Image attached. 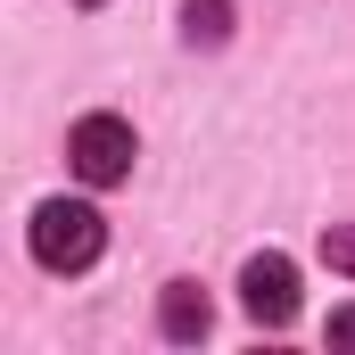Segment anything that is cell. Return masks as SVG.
Listing matches in <instances>:
<instances>
[{
    "instance_id": "obj_7",
    "label": "cell",
    "mask_w": 355,
    "mask_h": 355,
    "mask_svg": "<svg viewBox=\"0 0 355 355\" xmlns=\"http://www.w3.org/2000/svg\"><path fill=\"white\" fill-rule=\"evenodd\" d=\"M331 347H355V306H339V314H331Z\"/></svg>"
},
{
    "instance_id": "obj_8",
    "label": "cell",
    "mask_w": 355,
    "mask_h": 355,
    "mask_svg": "<svg viewBox=\"0 0 355 355\" xmlns=\"http://www.w3.org/2000/svg\"><path fill=\"white\" fill-rule=\"evenodd\" d=\"M83 8H99V0H83Z\"/></svg>"
},
{
    "instance_id": "obj_6",
    "label": "cell",
    "mask_w": 355,
    "mask_h": 355,
    "mask_svg": "<svg viewBox=\"0 0 355 355\" xmlns=\"http://www.w3.org/2000/svg\"><path fill=\"white\" fill-rule=\"evenodd\" d=\"M322 265H331V272H355V223H331V232H322Z\"/></svg>"
},
{
    "instance_id": "obj_4",
    "label": "cell",
    "mask_w": 355,
    "mask_h": 355,
    "mask_svg": "<svg viewBox=\"0 0 355 355\" xmlns=\"http://www.w3.org/2000/svg\"><path fill=\"white\" fill-rule=\"evenodd\" d=\"M207 322H215L207 289H198V281H166V297H157V331L190 347V339H207Z\"/></svg>"
},
{
    "instance_id": "obj_5",
    "label": "cell",
    "mask_w": 355,
    "mask_h": 355,
    "mask_svg": "<svg viewBox=\"0 0 355 355\" xmlns=\"http://www.w3.org/2000/svg\"><path fill=\"white\" fill-rule=\"evenodd\" d=\"M232 33V0H182V42L190 50H215Z\"/></svg>"
},
{
    "instance_id": "obj_1",
    "label": "cell",
    "mask_w": 355,
    "mask_h": 355,
    "mask_svg": "<svg viewBox=\"0 0 355 355\" xmlns=\"http://www.w3.org/2000/svg\"><path fill=\"white\" fill-rule=\"evenodd\" d=\"M99 248H107V223H99L91 198H42V207H33V257L50 272L99 265Z\"/></svg>"
},
{
    "instance_id": "obj_3",
    "label": "cell",
    "mask_w": 355,
    "mask_h": 355,
    "mask_svg": "<svg viewBox=\"0 0 355 355\" xmlns=\"http://www.w3.org/2000/svg\"><path fill=\"white\" fill-rule=\"evenodd\" d=\"M240 306L265 322V331H281V322H297V265L281 257V248H265V257H248L240 265Z\"/></svg>"
},
{
    "instance_id": "obj_2",
    "label": "cell",
    "mask_w": 355,
    "mask_h": 355,
    "mask_svg": "<svg viewBox=\"0 0 355 355\" xmlns=\"http://www.w3.org/2000/svg\"><path fill=\"white\" fill-rule=\"evenodd\" d=\"M132 157H141V141H132V124H124V116H83V124L67 132V166H75L91 190L124 182V174H132Z\"/></svg>"
}]
</instances>
